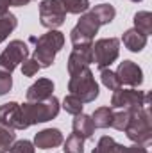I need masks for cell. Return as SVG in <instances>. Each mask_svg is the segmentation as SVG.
Instances as JSON below:
<instances>
[{"instance_id":"6da1fadb","label":"cell","mask_w":152,"mask_h":153,"mask_svg":"<svg viewBox=\"0 0 152 153\" xmlns=\"http://www.w3.org/2000/svg\"><path fill=\"white\" fill-rule=\"evenodd\" d=\"M36 41V48L32 53V59L39 64V68H48L52 66L57 52L65 45V36L59 30H48L47 34L39 36Z\"/></svg>"},{"instance_id":"7a4b0ae2","label":"cell","mask_w":152,"mask_h":153,"mask_svg":"<svg viewBox=\"0 0 152 153\" xmlns=\"http://www.w3.org/2000/svg\"><path fill=\"white\" fill-rule=\"evenodd\" d=\"M129 112H131V119H129V125L123 132L127 134V137L134 144L147 146L152 141V126L149 111L145 107H140V109H132Z\"/></svg>"},{"instance_id":"3957f363","label":"cell","mask_w":152,"mask_h":153,"mask_svg":"<svg viewBox=\"0 0 152 153\" xmlns=\"http://www.w3.org/2000/svg\"><path fill=\"white\" fill-rule=\"evenodd\" d=\"M68 91H70V94L77 96L82 103L95 102V98L99 96V84L95 82L91 70L84 68L77 73H72L70 82H68Z\"/></svg>"},{"instance_id":"277c9868","label":"cell","mask_w":152,"mask_h":153,"mask_svg":"<svg viewBox=\"0 0 152 153\" xmlns=\"http://www.w3.org/2000/svg\"><path fill=\"white\" fill-rule=\"evenodd\" d=\"M59 100L52 94L50 98L43 100V102H25L22 105V111L25 114V119L31 125H38V123H47L50 119H54L59 114Z\"/></svg>"},{"instance_id":"5b68a950","label":"cell","mask_w":152,"mask_h":153,"mask_svg":"<svg viewBox=\"0 0 152 153\" xmlns=\"http://www.w3.org/2000/svg\"><path fill=\"white\" fill-rule=\"evenodd\" d=\"M120 55V41L116 38H102L91 43V61L97 68L104 70L111 66Z\"/></svg>"},{"instance_id":"8992f818","label":"cell","mask_w":152,"mask_h":153,"mask_svg":"<svg viewBox=\"0 0 152 153\" xmlns=\"http://www.w3.org/2000/svg\"><path fill=\"white\" fill-rule=\"evenodd\" d=\"M99 29H100V23H99V20L95 18V14H93L91 11L82 13V14H81V20L77 22V25L72 29V32H70L72 45H74V46L91 45L95 34L99 32Z\"/></svg>"},{"instance_id":"52a82bcc","label":"cell","mask_w":152,"mask_h":153,"mask_svg":"<svg viewBox=\"0 0 152 153\" xmlns=\"http://www.w3.org/2000/svg\"><path fill=\"white\" fill-rule=\"evenodd\" d=\"M149 103V93L138 91V89H116L111 96V109H123V111H132L145 107Z\"/></svg>"},{"instance_id":"ba28073f","label":"cell","mask_w":152,"mask_h":153,"mask_svg":"<svg viewBox=\"0 0 152 153\" xmlns=\"http://www.w3.org/2000/svg\"><path fill=\"white\" fill-rule=\"evenodd\" d=\"M29 57V48L23 41L20 39H14L11 41L5 50L0 53V71H5V73H13L16 70V66L20 62H23L25 59Z\"/></svg>"},{"instance_id":"9c48e42d","label":"cell","mask_w":152,"mask_h":153,"mask_svg":"<svg viewBox=\"0 0 152 153\" xmlns=\"http://www.w3.org/2000/svg\"><path fill=\"white\" fill-rule=\"evenodd\" d=\"M66 20V11L59 0H41L39 4V23L50 30L61 27Z\"/></svg>"},{"instance_id":"30bf717a","label":"cell","mask_w":152,"mask_h":153,"mask_svg":"<svg viewBox=\"0 0 152 153\" xmlns=\"http://www.w3.org/2000/svg\"><path fill=\"white\" fill-rule=\"evenodd\" d=\"M0 123L13 128V130H25L29 128V123L22 111V105L16 102H9L0 105Z\"/></svg>"},{"instance_id":"8fae6325","label":"cell","mask_w":152,"mask_h":153,"mask_svg":"<svg viewBox=\"0 0 152 153\" xmlns=\"http://www.w3.org/2000/svg\"><path fill=\"white\" fill-rule=\"evenodd\" d=\"M114 73L118 76L120 85L138 87V85H141V82H143V71H141V68H140L136 62H132V61H123V62H120V66H118V70H116Z\"/></svg>"},{"instance_id":"7c38bea8","label":"cell","mask_w":152,"mask_h":153,"mask_svg":"<svg viewBox=\"0 0 152 153\" xmlns=\"http://www.w3.org/2000/svg\"><path fill=\"white\" fill-rule=\"evenodd\" d=\"M91 45H81L74 46V52L68 57V73H77L91 64Z\"/></svg>"},{"instance_id":"4fadbf2b","label":"cell","mask_w":152,"mask_h":153,"mask_svg":"<svg viewBox=\"0 0 152 153\" xmlns=\"http://www.w3.org/2000/svg\"><path fill=\"white\" fill-rule=\"evenodd\" d=\"M63 144V134L57 128H45L34 135V146L39 150H50Z\"/></svg>"},{"instance_id":"5bb4252c","label":"cell","mask_w":152,"mask_h":153,"mask_svg":"<svg viewBox=\"0 0 152 153\" xmlns=\"http://www.w3.org/2000/svg\"><path fill=\"white\" fill-rule=\"evenodd\" d=\"M54 91V82L50 78H38L29 89H27V102H43L52 96Z\"/></svg>"},{"instance_id":"9a60e30c","label":"cell","mask_w":152,"mask_h":153,"mask_svg":"<svg viewBox=\"0 0 152 153\" xmlns=\"http://www.w3.org/2000/svg\"><path fill=\"white\" fill-rule=\"evenodd\" d=\"M122 41H123L125 48L131 50V52H141V50L147 46V36H145L143 32L136 30V29L125 30L123 36H122Z\"/></svg>"},{"instance_id":"2e32d148","label":"cell","mask_w":152,"mask_h":153,"mask_svg":"<svg viewBox=\"0 0 152 153\" xmlns=\"http://www.w3.org/2000/svg\"><path fill=\"white\" fill-rule=\"evenodd\" d=\"M72 126H74V134L79 135V137H82V139H91L93 137L95 125H93L91 116H86V114H82V112L77 114L74 123H72Z\"/></svg>"},{"instance_id":"e0dca14e","label":"cell","mask_w":152,"mask_h":153,"mask_svg":"<svg viewBox=\"0 0 152 153\" xmlns=\"http://www.w3.org/2000/svg\"><path fill=\"white\" fill-rule=\"evenodd\" d=\"M91 13L95 14V18L99 20L100 25L111 23L114 20V16H116V11H114V7L111 4H99V5H95V7L91 9Z\"/></svg>"},{"instance_id":"ac0fdd59","label":"cell","mask_w":152,"mask_h":153,"mask_svg":"<svg viewBox=\"0 0 152 153\" xmlns=\"http://www.w3.org/2000/svg\"><path fill=\"white\" fill-rule=\"evenodd\" d=\"M95 128H108L111 126V119H113V109L111 107H99L95 109V112L91 114Z\"/></svg>"},{"instance_id":"d6986e66","label":"cell","mask_w":152,"mask_h":153,"mask_svg":"<svg viewBox=\"0 0 152 153\" xmlns=\"http://www.w3.org/2000/svg\"><path fill=\"white\" fill-rule=\"evenodd\" d=\"M93 153H122V144H118L113 137L104 135L99 139L97 146L93 148Z\"/></svg>"},{"instance_id":"ffe728a7","label":"cell","mask_w":152,"mask_h":153,"mask_svg":"<svg viewBox=\"0 0 152 153\" xmlns=\"http://www.w3.org/2000/svg\"><path fill=\"white\" fill-rule=\"evenodd\" d=\"M134 29L149 36L152 32V14L149 11H140L134 14Z\"/></svg>"},{"instance_id":"44dd1931","label":"cell","mask_w":152,"mask_h":153,"mask_svg":"<svg viewBox=\"0 0 152 153\" xmlns=\"http://www.w3.org/2000/svg\"><path fill=\"white\" fill-rule=\"evenodd\" d=\"M16 25H18V20H16V16L11 14V13H7L5 16L0 18V43L9 38V34L16 29Z\"/></svg>"},{"instance_id":"7402d4cb","label":"cell","mask_w":152,"mask_h":153,"mask_svg":"<svg viewBox=\"0 0 152 153\" xmlns=\"http://www.w3.org/2000/svg\"><path fill=\"white\" fill-rule=\"evenodd\" d=\"M14 141H16V134H14V130L0 123V153L9 152V148L13 146Z\"/></svg>"},{"instance_id":"603a6c76","label":"cell","mask_w":152,"mask_h":153,"mask_svg":"<svg viewBox=\"0 0 152 153\" xmlns=\"http://www.w3.org/2000/svg\"><path fill=\"white\" fill-rule=\"evenodd\" d=\"M66 13L72 14H82L90 9V0H59Z\"/></svg>"},{"instance_id":"cb8c5ba5","label":"cell","mask_w":152,"mask_h":153,"mask_svg":"<svg viewBox=\"0 0 152 153\" xmlns=\"http://www.w3.org/2000/svg\"><path fill=\"white\" fill-rule=\"evenodd\" d=\"M63 143H65V148H63L65 153H84V139L75 134L68 135L66 141H63Z\"/></svg>"},{"instance_id":"d4e9b609","label":"cell","mask_w":152,"mask_h":153,"mask_svg":"<svg viewBox=\"0 0 152 153\" xmlns=\"http://www.w3.org/2000/svg\"><path fill=\"white\" fill-rule=\"evenodd\" d=\"M82 107H84V103L77 98V96H74V94H68V96H65V100H63V109L68 112V114H81L82 112Z\"/></svg>"},{"instance_id":"484cf974","label":"cell","mask_w":152,"mask_h":153,"mask_svg":"<svg viewBox=\"0 0 152 153\" xmlns=\"http://www.w3.org/2000/svg\"><path fill=\"white\" fill-rule=\"evenodd\" d=\"M100 80H102V84H104L109 91H116V89H120V87H122V85H120V82H118L116 73L111 71V70H108V68L100 70Z\"/></svg>"},{"instance_id":"4316f807","label":"cell","mask_w":152,"mask_h":153,"mask_svg":"<svg viewBox=\"0 0 152 153\" xmlns=\"http://www.w3.org/2000/svg\"><path fill=\"white\" fill-rule=\"evenodd\" d=\"M129 119H131V112L129 111H120V112H113V119H111V126L114 130H120L123 132L129 125Z\"/></svg>"},{"instance_id":"83f0119b","label":"cell","mask_w":152,"mask_h":153,"mask_svg":"<svg viewBox=\"0 0 152 153\" xmlns=\"http://www.w3.org/2000/svg\"><path fill=\"white\" fill-rule=\"evenodd\" d=\"M34 150H36L34 143L22 139V141H14L13 143V146L9 148V153H34Z\"/></svg>"},{"instance_id":"f1b7e54d","label":"cell","mask_w":152,"mask_h":153,"mask_svg":"<svg viewBox=\"0 0 152 153\" xmlns=\"http://www.w3.org/2000/svg\"><path fill=\"white\" fill-rule=\"evenodd\" d=\"M39 70H41L39 64L32 59V57H31V59H25V61L22 62V73H23L25 76H34Z\"/></svg>"},{"instance_id":"f546056e","label":"cell","mask_w":152,"mask_h":153,"mask_svg":"<svg viewBox=\"0 0 152 153\" xmlns=\"http://www.w3.org/2000/svg\"><path fill=\"white\" fill-rule=\"evenodd\" d=\"M13 87V78L11 73H5V71H0V96L7 94Z\"/></svg>"},{"instance_id":"4dcf8cb0","label":"cell","mask_w":152,"mask_h":153,"mask_svg":"<svg viewBox=\"0 0 152 153\" xmlns=\"http://www.w3.org/2000/svg\"><path fill=\"white\" fill-rule=\"evenodd\" d=\"M122 153H149V152L141 144H132V146H122Z\"/></svg>"},{"instance_id":"1f68e13d","label":"cell","mask_w":152,"mask_h":153,"mask_svg":"<svg viewBox=\"0 0 152 153\" xmlns=\"http://www.w3.org/2000/svg\"><path fill=\"white\" fill-rule=\"evenodd\" d=\"M9 7H11V0H0V18L9 13Z\"/></svg>"},{"instance_id":"d6a6232c","label":"cell","mask_w":152,"mask_h":153,"mask_svg":"<svg viewBox=\"0 0 152 153\" xmlns=\"http://www.w3.org/2000/svg\"><path fill=\"white\" fill-rule=\"evenodd\" d=\"M29 2H32V0H11V5H14V7H23V5H27Z\"/></svg>"},{"instance_id":"836d02e7","label":"cell","mask_w":152,"mask_h":153,"mask_svg":"<svg viewBox=\"0 0 152 153\" xmlns=\"http://www.w3.org/2000/svg\"><path fill=\"white\" fill-rule=\"evenodd\" d=\"M132 2H141V0H132Z\"/></svg>"}]
</instances>
